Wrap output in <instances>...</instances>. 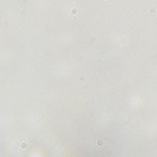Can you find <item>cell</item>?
<instances>
[{"label":"cell","instance_id":"obj_3","mask_svg":"<svg viewBox=\"0 0 157 157\" xmlns=\"http://www.w3.org/2000/svg\"><path fill=\"white\" fill-rule=\"evenodd\" d=\"M96 146H99V147H100V146H102V142H100V140H98V142H96Z\"/></svg>","mask_w":157,"mask_h":157},{"label":"cell","instance_id":"obj_1","mask_svg":"<svg viewBox=\"0 0 157 157\" xmlns=\"http://www.w3.org/2000/svg\"><path fill=\"white\" fill-rule=\"evenodd\" d=\"M78 13V9H77V7H71L70 9V20L71 21H75V14Z\"/></svg>","mask_w":157,"mask_h":157},{"label":"cell","instance_id":"obj_2","mask_svg":"<svg viewBox=\"0 0 157 157\" xmlns=\"http://www.w3.org/2000/svg\"><path fill=\"white\" fill-rule=\"evenodd\" d=\"M150 13H156V7H154V6L150 7Z\"/></svg>","mask_w":157,"mask_h":157}]
</instances>
